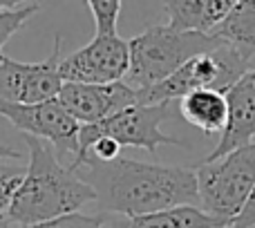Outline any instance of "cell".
Here are the masks:
<instances>
[{
    "instance_id": "5bb4252c",
    "label": "cell",
    "mask_w": 255,
    "mask_h": 228,
    "mask_svg": "<svg viewBox=\"0 0 255 228\" xmlns=\"http://www.w3.org/2000/svg\"><path fill=\"white\" fill-rule=\"evenodd\" d=\"M128 228H229L199 206H177L143 217H132Z\"/></svg>"
},
{
    "instance_id": "7a4b0ae2",
    "label": "cell",
    "mask_w": 255,
    "mask_h": 228,
    "mask_svg": "<svg viewBox=\"0 0 255 228\" xmlns=\"http://www.w3.org/2000/svg\"><path fill=\"white\" fill-rule=\"evenodd\" d=\"M25 143L29 145V166L7 211L13 226L74 215L88 202H97L94 188L70 166H63L52 145L31 136H25Z\"/></svg>"
},
{
    "instance_id": "8992f818",
    "label": "cell",
    "mask_w": 255,
    "mask_h": 228,
    "mask_svg": "<svg viewBox=\"0 0 255 228\" xmlns=\"http://www.w3.org/2000/svg\"><path fill=\"white\" fill-rule=\"evenodd\" d=\"M172 116V103H159V106H136L128 108V110L115 114V116L106 118L94 125H81L79 132V154L74 161L88 154L90 145L97 139H112L124 148V145H132V148H141L145 152L154 154L159 145H181L179 139L161 132V123Z\"/></svg>"
},
{
    "instance_id": "4fadbf2b",
    "label": "cell",
    "mask_w": 255,
    "mask_h": 228,
    "mask_svg": "<svg viewBox=\"0 0 255 228\" xmlns=\"http://www.w3.org/2000/svg\"><path fill=\"white\" fill-rule=\"evenodd\" d=\"M179 114L202 130L204 134H220L226 127L229 118V108H226V94L215 92V90H199L179 101Z\"/></svg>"
},
{
    "instance_id": "603a6c76",
    "label": "cell",
    "mask_w": 255,
    "mask_h": 228,
    "mask_svg": "<svg viewBox=\"0 0 255 228\" xmlns=\"http://www.w3.org/2000/svg\"><path fill=\"white\" fill-rule=\"evenodd\" d=\"M13 4V0H0V9H4V7H11Z\"/></svg>"
},
{
    "instance_id": "ba28073f",
    "label": "cell",
    "mask_w": 255,
    "mask_h": 228,
    "mask_svg": "<svg viewBox=\"0 0 255 228\" xmlns=\"http://www.w3.org/2000/svg\"><path fill=\"white\" fill-rule=\"evenodd\" d=\"M130 70V45L119 34H94L85 47L61 61L63 83H119Z\"/></svg>"
},
{
    "instance_id": "3957f363",
    "label": "cell",
    "mask_w": 255,
    "mask_h": 228,
    "mask_svg": "<svg viewBox=\"0 0 255 228\" xmlns=\"http://www.w3.org/2000/svg\"><path fill=\"white\" fill-rule=\"evenodd\" d=\"M224 40L213 34L177 31L170 25H152L128 40L130 70L126 83L136 92L154 88L170 79L190 58L217 49Z\"/></svg>"
},
{
    "instance_id": "d6986e66",
    "label": "cell",
    "mask_w": 255,
    "mask_h": 228,
    "mask_svg": "<svg viewBox=\"0 0 255 228\" xmlns=\"http://www.w3.org/2000/svg\"><path fill=\"white\" fill-rule=\"evenodd\" d=\"M16 228H103V217L74 213V215H65L58 217V220L40 222V224H31V226H16Z\"/></svg>"
},
{
    "instance_id": "5b68a950",
    "label": "cell",
    "mask_w": 255,
    "mask_h": 228,
    "mask_svg": "<svg viewBox=\"0 0 255 228\" xmlns=\"http://www.w3.org/2000/svg\"><path fill=\"white\" fill-rule=\"evenodd\" d=\"M195 175L202 208L231 226L255 188V143L233 150L217 161H202Z\"/></svg>"
},
{
    "instance_id": "30bf717a",
    "label": "cell",
    "mask_w": 255,
    "mask_h": 228,
    "mask_svg": "<svg viewBox=\"0 0 255 228\" xmlns=\"http://www.w3.org/2000/svg\"><path fill=\"white\" fill-rule=\"evenodd\" d=\"M58 103L70 112L76 123L94 125L115 114L128 110L139 103V94L128 83H106V85H90V83H63Z\"/></svg>"
},
{
    "instance_id": "7c38bea8",
    "label": "cell",
    "mask_w": 255,
    "mask_h": 228,
    "mask_svg": "<svg viewBox=\"0 0 255 228\" xmlns=\"http://www.w3.org/2000/svg\"><path fill=\"white\" fill-rule=\"evenodd\" d=\"M235 0H170L163 2L168 25L177 31L213 34L231 13Z\"/></svg>"
},
{
    "instance_id": "9c48e42d",
    "label": "cell",
    "mask_w": 255,
    "mask_h": 228,
    "mask_svg": "<svg viewBox=\"0 0 255 228\" xmlns=\"http://www.w3.org/2000/svg\"><path fill=\"white\" fill-rule=\"evenodd\" d=\"M0 116L16 125V130H20L25 136L54 145L58 154H72V161L79 154L81 125L58 103V99L36 106H20L0 99Z\"/></svg>"
},
{
    "instance_id": "e0dca14e",
    "label": "cell",
    "mask_w": 255,
    "mask_h": 228,
    "mask_svg": "<svg viewBox=\"0 0 255 228\" xmlns=\"http://www.w3.org/2000/svg\"><path fill=\"white\" fill-rule=\"evenodd\" d=\"M94 18L97 25V34H119L117 31V22H119L121 2L119 0H90L85 2Z\"/></svg>"
},
{
    "instance_id": "ffe728a7",
    "label": "cell",
    "mask_w": 255,
    "mask_h": 228,
    "mask_svg": "<svg viewBox=\"0 0 255 228\" xmlns=\"http://www.w3.org/2000/svg\"><path fill=\"white\" fill-rule=\"evenodd\" d=\"M229 228H255V188L253 193L249 195L247 204H244V208L240 211V215L233 220V224Z\"/></svg>"
},
{
    "instance_id": "cb8c5ba5",
    "label": "cell",
    "mask_w": 255,
    "mask_h": 228,
    "mask_svg": "<svg viewBox=\"0 0 255 228\" xmlns=\"http://www.w3.org/2000/svg\"><path fill=\"white\" fill-rule=\"evenodd\" d=\"M119 228H128V226H119Z\"/></svg>"
},
{
    "instance_id": "52a82bcc",
    "label": "cell",
    "mask_w": 255,
    "mask_h": 228,
    "mask_svg": "<svg viewBox=\"0 0 255 228\" xmlns=\"http://www.w3.org/2000/svg\"><path fill=\"white\" fill-rule=\"evenodd\" d=\"M61 36L52 56L36 63H22L0 56V99L20 106L56 101L63 88L61 79Z\"/></svg>"
},
{
    "instance_id": "8fae6325",
    "label": "cell",
    "mask_w": 255,
    "mask_h": 228,
    "mask_svg": "<svg viewBox=\"0 0 255 228\" xmlns=\"http://www.w3.org/2000/svg\"><path fill=\"white\" fill-rule=\"evenodd\" d=\"M226 127L220 136V143L204 159V163L217 161L233 150L255 143V67L226 92Z\"/></svg>"
},
{
    "instance_id": "2e32d148",
    "label": "cell",
    "mask_w": 255,
    "mask_h": 228,
    "mask_svg": "<svg viewBox=\"0 0 255 228\" xmlns=\"http://www.w3.org/2000/svg\"><path fill=\"white\" fill-rule=\"evenodd\" d=\"M40 9L38 2H13L11 7L0 9V56H2V47L7 40L11 38L16 31L25 27V22Z\"/></svg>"
},
{
    "instance_id": "6da1fadb",
    "label": "cell",
    "mask_w": 255,
    "mask_h": 228,
    "mask_svg": "<svg viewBox=\"0 0 255 228\" xmlns=\"http://www.w3.org/2000/svg\"><path fill=\"white\" fill-rule=\"evenodd\" d=\"M70 168L94 188L101 211L119 213L130 220L199 204L197 175L184 166L143 163L126 157L101 163L88 157Z\"/></svg>"
},
{
    "instance_id": "7402d4cb",
    "label": "cell",
    "mask_w": 255,
    "mask_h": 228,
    "mask_svg": "<svg viewBox=\"0 0 255 228\" xmlns=\"http://www.w3.org/2000/svg\"><path fill=\"white\" fill-rule=\"evenodd\" d=\"M0 228H16V226H13L7 217H0Z\"/></svg>"
},
{
    "instance_id": "44dd1931",
    "label": "cell",
    "mask_w": 255,
    "mask_h": 228,
    "mask_svg": "<svg viewBox=\"0 0 255 228\" xmlns=\"http://www.w3.org/2000/svg\"><path fill=\"white\" fill-rule=\"evenodd\" d=\"M0 159H20V152L11 145H4L0 143Z\"/></svg>"
},
{
    "instance_id": "277c9868",
    "label": "cell",
    "mask_w": 255,
    "mask_h": 228,
    "mask_svg": "<svg viewBox=\"0 0 255 228\" xmlns=\"http://www.w3.org/2000/svg\"><path fill=\"white\" fill-rule=\"evenodd\" d=\"M251 54L222 43L217 49L190 58L181 70H177L170 79L154 88L139 94L141 106H159V103L181 101L184 97L199 90H215V92H229L240 79L249 72Z\"/></svg>"
},
{
    "instance_id": "ac0fdd59",
    "label": "cell",
    "mask_w": 255,
    "mask_h": 228,
    "mask_svg": "<svg viewBox=\"0 0 255 228\" xmlns=\"http://www.w3.org/2000/svg\"><path fill=\"white\" fill-rule=\"evenodd\" d=\"M25 179V168L0 166V217H7V211L13 202V195Z\"/></svg>"
},
{
    "instance_id": "9a60e30c",
    "label": "cell",
    "mask_w": 255,
    "mask_h": 228,
    "mask_svg": "<svg viewBox=\"0 0 255 228\" xmlns=\"http://www.w3.org/2000/svg\"><path fill=\"white\" fill-rule=\"evenodd\" d=\"M213 36L255 56V0H235L231 13Z\"/></svg>"
}]
</instances>
